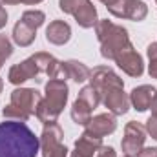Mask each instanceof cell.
Wrapping results in <instances>:
<instances>
[{"mask_svg": "<svg viewBox=\"0 0 157 157\" xmlns=\"http://www.w3.org/2000/svg\"><path fill=\"white\" fill-rule=\"evenodd\" d=\"M40 139L22 121L0 122V157H37Z\"/></svg>", "mask_w": 157, "mask_h": 157, "instance_id": "cell-1", "label": "cell"}, {"mask_svg": "<svg viewBox=\"0 0 157 157\" xmlns=\"http://www.w3.org/2000/svg\"><path fill=\"white\" fill-rule=\"evenodd\" d=\"M68 84L62 78H49L46 82L44 88V97L40 99L35 117L39 119L42 124H49V122H57L59 115L62 113V110L66 108L68 102Z\"/></svg>", "mask_w": 157, "mask_h": 157, "instance_id": "cell-2", "label": "cell"}, {"mask_svg": "<svg viewBox=\"0 0 157 157\" xmlns=\"http://www.w3.org/2000/svg\"><path fill=\"white\" fill-rule=\"evenodd\" d=\"M95 35L101 42V55L108 60H115L122 51L133 48L128 37V29L108 18L95 24Z\"/></svg>", "mask_w": 157, "mask_h": 157, "instance_id": "cell-3", "label": "cell"}, {"mask_svg": "<svg viewBox=\"0 0 157 157\" xmlns=\"http://www.w3.org/2000/svg\"><path fill=\"white\" fill-rule=\"evenodd\" d=\"M40 99V91L35 88H17L11 91L9 104L2 110V115L9 121L26 122L31 115H35Z\"/></svg>", "mask_w": 157, "mask_h": 157, "instance_id": "cell-4", "label": "cell"}, {"mask_svg": "<svg viewBox=\"0 0 157 157\" xmlns=\"http://www.w3.org/2000/svg\"><path fill=\"white\" fill-rule=\"evenodd\" d=\"M59 7L60 11L71 15L78 26L84 29L95 28V24L99 22L97 9L91 4V0H59Z\"/></svg>", "mask_w": 157, "mask_h": 157, "instance_id": "cell-5", "label": "cell"}, {"mask_svg": "<svg viewBox=\"0 0 157 157\" xmlns=\"http://www.w3.org/2000/svg\"><path fill=\"white\" fill-rule=\"evenodd\" d=\"M64 132L57 122L44 124L40 133V154L42 157H68V148L62 143Z\"/></svg>", "mask_w": 157, "mask_h": 157, "instance_id": "cell-6", "label": "cell"}, {"mask_svg": "<svg viewBox=\"0 0 157 157\" xmlns=\"http://www.w3.org/2000/svg\"><path fill=\"white\" fill-rule=\"evenodd\" d=\"M146 128L141 124V122H135V121H130L126 126H124V137L121 141V148H122V155L128 157H137L141 148L144 146V141H146Z\"/></svg>", "mask_w": 157, "mask_h": 157, "instance_id": "cell-7", "label": "cell"}, {"mask_svg": "<svg viewBox=\"0 0 157 157\" xmlns=\"http://www.w3.org/2000/svg\"><path fill=\"white\" fill-rule=\"evenodd\" d=\"M101 95V102L108 108L110 113H113L115 117L117 115H124L128 110H130V95L124 93V88H108V90H102L99 91Z\"/></svg>", "mask_w": 157, "mask_h": 157, "instance_id": "cell-8", "label": "cell"}, {"mask_svg": "<svg viewBox=\"0 0 157 157\" xmlns=\"http://www.w3.org/2000/svg\"><path fill=\"white\" fill-rule=\"evenodd\" d=\"M108 11L117 18H128L133 22H141L148 15V6L143 0H121L115 6H110Z\"/></svg>", "mask_w": 157, "mask_h": 157, "instance_id": "cell-9", "label": "cell"}, {"mask_svg": "<svg viewBox=\"0 0 157 157\" xmlns=\"http://www.w3.org/2000/svg\"><path fill=\"white\" fill-rule=\"evenodd\" d=\"M90 84L97 91H102V90H108V88H115V86L124 88L122 78L119 77L112 68H108V66H97V68H93V71L90 73Z\"/></svg>", "mask_w": 157, "mask_h": 157, "instance_id": "cell-10", "label": "cell"}, {"mask_svg": "<svg viewBox=\"0 0 157 157\" xmlns=\"http://www.w3.org/2000/svg\"><path fill=\"white\" fill-rule=\"evenodd\" d=\"M115 64H117L126 75H130V77H141L144 73L143 57L135 51V48H130V49L122 51L117 59H115Z\"/></svg>", "mask_w": 157, "mask_h": 157, "instance_id": "cell-11", "label": "cell"}, {"mask_svg": "<svg viewBox=\"0 0 157 157\" xmlns=\"http://www.w3.org/2000/svg\"><path fill=\"white\" fill-rule=\"evenodd\" d=\"M39 73H40L39 66L35 64L33 57H29V59H26V60H22V62H18V64H15V66L9 68L7 80H9L11 84H15V86H20V84L26 82V80L37 78Z\"/></svg>", "mask_w": 157, "mask_h": 157, "instance_id": "cell-12", "label": "cell"}, {"mask_svg": "<svg viewBox=\"0 0 157 157\" xmlns=\"http://www.w3.org/2000/svg\"><path fill=\"white\" fill-rule=\"evenodd\" d=\"M84 128H86L88 133L102 139V137H106V135H110V133H113L117 130V119L110 112L108 113H99V115L90 119V122Z\"/></svg>", "mask_w": 157, "mask_h": 157, "instance_id": "cell-13", "label": "cell"}, {"mask_svg": "<svg viewBox=\"0 0 157 157\" xmlns=\"http://www.w3.org/2000/svg\"><path fill=\"white\" fill-rule=\"evenodd\" d=\"M35 64L39 66L40 73H46L49 78H62L66 80V75H64V62L57 60L51 53H44V51H39L35 55H31Z\"/></svg>", "mask_w": 157, "mask_h": 157, "instance_id": "cell-14", "label": "cell"}, {"mask_svg": "<svg viewBox=\"0 0 157 157\" xmlns=\"http://www.w3.org/2000/svg\"><path fill=\"white\" fill-rule=\"evenodd\" d=\"M155 88L150 86V84H143V86H137L132 90L130 93V104L137 110V112H146L150 108V102L155 95Z\"/></svg>", "mask_w": 157, "mask_h": 157, "instance_id": "cell-15", "label": "cell"}, {"mask_svg": "<svg viewBox=\"0 0 157 157\" xmlns=\"http://www.w3.org/2000/svg\"><path fill=\"white\" fill-rule=\"evenodd\" d=\"M71 39V28L64 20H53L46 28V40L55 46H62Z\"/></svg>", "mask_w": 157, "mask_h": 157, "instance_id": "cell-16", "label": "cell"}, {"mask_svg": "<svg viewBox=\"0 0 157 157\" xmlns=\"http://www.w3.org/2000/svg\"><path fill=\"white\" fill-rule=\"evenodd\" d=\"M102 146V139L95 137L91 133H88L86 130L82 132V135L75 141V150L73 154H77L80 157H95L97 150Z\"/></svg>", "mask_w": 157, "mask_h": 157, "instance_id": "cell-17", "label": "cell"}, {"mask_svg": "<svg viewBox=\"0 0 157 157\" xmlns=\"http://www.w3.org/2000/svg\"><path fill=\"white\" fill-rule=\"evenodd\" d=\"M90 73H91V70L86 64L78 62V60H66L64 62V75H66V78H71L77 84H82V82L90 80Z\"/></svg>", "mask_w": 157, "mask_h": 157, "instance_id": "cell-18", "label": "cell"}, {"mask_svg": "<svg viewBox=\"0 0 157 157\" xmlns=\"http://www.w3.org/2000/svg\"><path fill=\"white\" fill-rule=\"evenodd\" d=\"M35 37H37V29L29 28L28 24H24L22 20H18L13 28V40L15 44H18L20 48H28L35 42Z\"/></svg>", "mask_w": 157, "mask_h": 157, "instance_id": "cell-19", "label": "cell"}, {"mask_svg": "<svg viewBox=\"0 0 157 157\" xmlns=\"http://www.w3.org/2000/svg\"><path fill=\"white\" fill-rule=\"evenodd\" d=\"M91 108L84 102V101H80L77 97V101L73 102V106H71V119H73V122H77L80 126H86L88 122H90V119H91Z\"/></svg>", "mask_w": 157, "mask_h": 157, "instance_id": "cell-20", "label": "cell"}, {"mask_svg": "<svg viewBox=\"0 0 157 157\" xmlns=\"http://www.w3.org/2000/svg\"><path fill=\"white\" fill-rule=\"evenodd\" d=\"M78 99H80V101H84L91 110H95V108L101 104V95H99V91H97L91 84L84 86V88L78 91Z\"/></svg>", "mask_w": 157, "mask_h": 157, "instance_id": "cell-21", "label": "cell"}, {"mask_svg": "<svg viewBox=\"0 0 157 157\" xmlns=\"http://www.w3.org/2000/svg\"><path fill=\"white\" fill-rule=\"evenodd\" d=\"M20 20L24 24H28L29 28L39 29L40 26L44 24V20H46V15H44V11H39V9H29V11H24L22 13V18Z\"/></svg>", "mask_w": 157, "mask_h": 157, "instance_id": "cell-22", "label": "cell"}, {"mask_svg": "<svg viewBox=\"0 0 157 157\" xmlns=\"http://www.w3.org/2000/svg\"><path fill=\"white\" fill-rule=\"evenodd\" d=\"M11 55H13V46H11V42H9V39H7L6 35L0 33V70H2L4 62H6Z\"/></svg>", "mask_w": 157, "mask_h": 157, "instance_id": "cell-23", "label": "cell"}, {"mask_svg": "<svg viewBox=\"0 0 157 157\" xmlns=\"http://www.w3.org/2000/svg\"><path fill=\"white\" fill-rule=\"evenodd\" d=\"M144 128H146V133H150L152 139H155L157 141V117L155 115H150V117H148L146 124H144Z\"/></svg>", "mask_w": 157, "mask_h": 157, "instance_id": "cell-24", "label": "cell"}, {"mask_svg": "<svg viewBox=\"0 0 157 157\" xmlns=\"http://www.w3.org/2000/svg\"><path fill=\"white\" fill-rule=\"evenodd\" d=\"M95 157H117V154H115V150H113L112 146H104V144H102V146L97 150Z\"/></svg>", "mask_w": 157, "mask_h": 157, "instance_id": "cell-25", "label": "cell"}, {"mask_svg": "<svg viewBox=\"0 0 157 157\" xmlns=\"http://www.w3.org/2000/svg\"><path fill=\"white\" fill-rule=\"evenodd\" d=\"M137 157H157V148L155 146H146V148L143 146Z\"/></svg>", "mask_w": 157, "mask_h": 157, "instance_id": "cell-26", "label": "cell"}, {"mask_svg": "<svg viewBox=\"0 0 157 157\" xmlns=\"http://www.w3.org/2000/svg\"><path fill=\"white\" fill-rule=\"evenodd\" d=\"M146 55H148L150 60H152V59H157V42H152V44L146 48Z\"/></svg>", "mask_w": 157, "mask_h": 157, "instance_id": "cell-27", "label": "cell"}, {"mask_svg": "<svg viewBox=\"0 0 157 157\" xmlns=\"http://www.w3.org/2000/svg\"><path fill=\"white\" fill-rule=\"evenodd\" d=\"M148 73L152 78H157V59H152L148 64Z\"/></svg>", "mask_w": 157, "mask_h": 157, "instance_id": "cell-28", "label": "cell"}, {"mask_svg": "<svg viewBox=\"0 0 157 157\" xmlns=\"http://www.w3.org/2000/svg\"><path fill=\"white\" fill-rule=\"evenodd\" d=\"M6 24H7V11L4 9V6H0V29L6 28Z\"/></svg>", "mask_w": 157, "mask_h": 157, "instance_id": "cell-29", "label": "cell"}, {"mask_svg": "<svg viewBox=\"0 0 157 157\" xmlns=\"http://www.w3.org/2000/svg\"><path fill=\"white\" fill-rule=\"evenodd\" d=\"M150 110H152V115L157 117V91H155V95H154V99H152V102H150Z\"/></svg>", "mask_w": 157, "mask_h": 157, "instance_id": "cell-30", "label": "cell"}, {"mask_svg": "<svg viewBox=\"0 0 157 157\" xmlns=\"http://www.w3.org/2000/svg\"><path fill=\"white\" fill-rule=\"evenodd\" d=\"M20 4V0H0V6H17Z\"/></svg>", "mask_w": 157, "mask_h": 157, "instance_id": "cell-31", "label": "cell"}, {"mask_svg": "<svg viewBox=\"0 0 157 157\" xmlns=\"http://www.w3.org/2000/svg\"><path fill=\"white\" fill-rule=\"evenodd\" d=\"M99 2H102L106 7H110V6H115V4H119L121 0H99Z\"/></svg>", "mask_w": 157, "mask_h": 157, "instance_id": "cell-32", "label": "cell"}, {"mask_svg": "<svg viewBox=\"0 0 157 157\" xmlns=\"http://www.w3.org/2000/svg\"><path fill=\"white\" fill-rule=\"evenodd\" d=\"M42 0H20V4H28V6H35V4H40Z\"/></svg>", "mask_w": 157, "mask_h": 157, "instance_id": "cell-33", "label": "cell"}, {"mask_svg": "<svg viewBox=\"0 0 157 157\" xmlns=\"http://www.w3.org/2000/svg\"><path fill=\"white\" fill-rule=\"evenodd\" d=\"M2 90H4V82H2V78H0V93H2Z\"/></svg>", "mask_w": 157, "mask_h": 157, "instance_id": "cell-34", "label": "cell"}, {"mask_svg": "<svg viewBox=\"0 0 157 157\" xmlns=\"http://www.w3.org/2000/svg\"><path fill=\"white\" fill-rule=\"evenodd\" d=\"M122 157H128V155H122Z\"/></svg>", "mask_w": 157, "mask_h": 157, "instance_id": "cell-35", "label": "cell"}, {"mask_svg": "<svg viewBox=\"0 0 157 157\" xmlns=\"http://www.w3.org/2000/svg\"><path fill=\"white\" fill-rule=\"evenodd\" d=\"M155 2H157V0H155Z\"/></svg>", "mask_w": 157, "mask_h": 157, "instance_id": "cell-36", "label": "cell"}]
</instances>
